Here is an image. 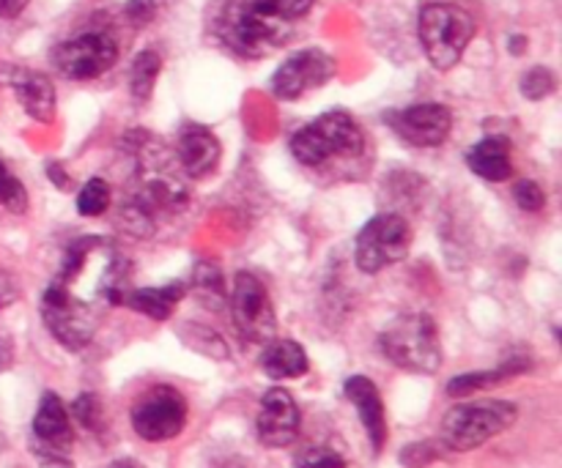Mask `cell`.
I'll list each match as a JSON object with an SVG mask.
<instances>
[{"label":"cell","mask_w":562,"mask_h":468,"mask_svg":"<svg viewBox=\"0 0 562 468\" xmlns=\"http://www.w3.org/2000/svg\"><path fill=\"white\" fill-rule=\"evenodd\" d=\"M126 258L108 239H80L69 247L58 274L44 290L42 318L64 349L80 351L93 340L99 307L124 305Z\"/></svg>","instance_id":"cell-1"},{"label":"cell","mask_w":562,"mask_h":468,"mask_svg":"<svg viewBox=\"0 0 562 468\" xmlns=\"http://www.w3.org/2000/svg\"><path fill=\"white\" fill-rule=\"evenodd\" d=\"M294 22L269 9L263 0H228L220 16V36L241 58H263L283 47Z\"/></svg>","instance_id":"cell-2"},{"label":"cell","mask_w":562,"mask_h":468,"mask_svg":"<svg viewBox=\"0 0 562 468\" xmlns=\"http://www.w3.org/2000/svg\"><path fill=\"white\" fill-rule=\"evenodd\" d=\"M379 349H382L384 359L406 373L431 376L442 367V343H439L437 323L423 312H406L387 323L384 332L379 334Z\"/></svg>","instance_id":"cell-3"},{"label":"cell","mask_w":562,"mask_h":468,"mask_svg":"<svg viewBox=\"0 0 562 468\" xmlns=\"http://www.w3.org/2000/svg\"><path fill=\"white\" fill-rule=\"evenodd\" d=\"M420 44L434 69L450 71L475 38V20L467 9L453 3H431L420 11Z\"/></svg>","instance_id":"cell-4"},{"label":"cell","mask_w":562,"mask_h":468,"mask_svg":"<svg viewBox=\"0 0 562 468\" xmlns=\"http://www.w3.org/2000/svg\"><path fill=\"white\" fill-rule=\"evenodd\" d=\"M519 416V409L508 400H472L459 403L445 414L442 444L453 453H472L508 431Z\"/></svg>","instance_id":"cell-5"},{"label":"cell","mask_w":562,"mask_h":468,"mask_svg":"<svg viewBox=\"0 0 562 468\" xmlns=\"http://www.w3.org/2000/svg\"><path fill=\"white\" fill-rule=\"evenodd\" d=\"M366 146V135L344 110H333V113L318 115L300 132L291 137V153L300 159L302 164H316L327 162L329 157H357Z\"/></svg>","instance_id":"cell-6"},{"label":"cell","mask_w":562,"mask_h":468,"mask_svg":"<svg viewBox=\"0 0 562 468\" xmlns=\"http://www.w3.org/2000/svg\"><path fill=\"white\" fill-rule=\"evenodd\" d=\"M187 400L184 395L168 384H157V387L146 389L140 398L132 406V431L143 438V442H170L179 436L187 425Z\"/></svg>","instance_id":"cell-7"},{"label":"cell","mask_w":562,"mask_h":468,"mask_svg":"<svg viewBox=\"0 0 562 468\" xmlns=\"http://www.w3.org/2000/svg\"><path fill=\"white\" fill-rule=\"evenodd\" d=\"M412 250V228L398 214H379L357 233L355 258L357 269L379 274L382 269L404 261Z\"/></svg>","instance_id":"cell-8"},{"label":"cell","mask_w":562,"mask_h":468,"mask_svg":"<svg viewBox=\"0 0 562 468\" xmlns=\"http://www.w3.org/2000/svg\"><path fill=\"white\" fill-rule=\"evenodd\" d=\"M231 321L236 332L247 343H269L278 334V316H274L272 299L261 279L250 272H239L234 279V288L228 294Z\"/></svg>","instance_id":"cell-9"},{"label":"cell","mask_w":562,"mask_h":468,"mask_svg":"<svg viewBox=\"0 0 562 468\" xmlns=\"http://www.w3.org/2000/svg\"><path fill=\"white\" fill-rule=\"evenodd\" d=\"M119 60V44L110 33L91 31L66 38L53 49V66L66 80H93L110 71Z\"/></svg>","instance_id":"cell-10"},{"label":"cell","mask_w":562,"mask_h":468,"mask_svg":"<svg viewBox=\"0 0 562 468\" xmlns=\"http://www.w3.org/2000/svg\"><path fill=\"white\" fill-rule=\"evenodd\" d=\"M71 442H75V433H71L64 403L55 392H44L36 416H33V458L42 468H75L69 458Z\"/></svg>","instance_id":"cell-11"},{"label":"cell","mask_w":562,"mask_h":468,"mask_svg":"<svg viewBox=\"0 0 562 468\" xmlns=\"http://www.w3.org/2000/svg\"><path fill=\"white\" fill-rule=\"evenodd\" d=\"M335 77V58L318 47H307L294 53L280 64V69L272 77V91L278 99H300L307 91L327 85Z\"/></svg>","instance_id":"cell-12"},{"label":"cell","mask_w":562,"mask_h":468,"mask_svg":"<svg viewBox=\"0 0 562 468\" xmlns=\"http://www.w3.org/2000/svg\"><path fill=\"white\" fill-rule=\"evenodd\" d=\"M384 121L393 126V132L401 140L417 148L442 146L448 140L450 129H453V113L445 104L437 102H423L404 110H395Z\"/></svg>","instance_id":"cell-13"},{"label":"cell","mask_w":562,"mask_h":468,"mask_svg":"<svg viewBox=\"0 0 562 468\" xmlns=\"http://www.w3.org/2000/svg\"><path fill=\"white\" fill-rule=\"evenodd\" d=\"M300 406H296L294 395L289 389H269L261 398V409H258L256 431L263 447L283 449L291 447L300 436Z\"/></svg>","instance_id":"cell-14"},{"label":"cell","mask_w":562,"mask_h":468,"mask_svg":"<svg viewBox=\"0 0 562 468\" xmlns=\"http://www.w3.org/2000/svg\"><path fill=\"white\" fill-rule=\"evenodd\" d=\"M223 157V146H220L217 135L201 124H184L179 132V146H176V159H179L181 170L190 179H203V175L214 173Z\"/></svg>","instance_id":"cell-15"},{"label":"cell","mask_w":562,"mask_h":468,"mask_svg":"<svg viewBox=\"0 0 562 468\" xmlns=\"http://www.w3.org/2000/svg\"><path fill=\"white\" fill-rule=\"evenodd\" d=\"M344 392L357 409V414H360L362 427H366L368 438L373 444V453L382 455L384 444H387V416H384V403L376 384L366 376H351L346 381Z\"/></svg>","instance_id":"cell-16"},{"label":"cell","mask_w":562,"mask_h":468,"mask_svg":"<svg viewBox=\"0 0 562 468\" xmlns=\"http://www.w3.org/2000/svg\"><path fill=\"white\" fill-rule=\"evenodd\" d=\"M3 80L14 88L22 110H25L33 121H38V124H53L55 88H53V82H49V77L38 75V71L20 69V66H14V69L5 71Z\"/></svg>","instance_id":"cell-17"},{"label":"cell","mask_w":562,"mask_h":468,"mask_svg":"<svg viewBox=\"0 0 562 468\" xmlns=\"http://www.w3.org/2000/svg\"><path fill=\"white\" fill-rule=\"evenodd\" d=\"M467 164L475 175H481L483 181H508L514 175V164H510V142L505 137L492 135L486 140L477 142L475 148H470L467 153Z\"/></svg>","instance_id":"cell-18"},{"label":"cell","mask_w":562,"mask_h":468,"mask_svg":"<svg viewBox=\"0 0 562 468\" xmlns=\"http://www.w3.org/2000/svg\"><path fill=\"white\" fill-rule=\"evenodd\" d=\"M261 370L274 381L302 378L311 370V359H307L305 349L294 340H269L261 354Z\"/></svg>","instance_id":"cell-19"},{"label":"cell","mask_w":562,"mask_h":468,"mask_svg":"<svg viewBox=\"0 0 562 468\" xmlns=\"http://www.w3.org/2000/svg\"><path fill=\"white\" fill-rule=\"evenodd\" d=\"M181 299H184V285L170 283L159 285V288L130 290V294L124 296V305L132 307L135 312L154 318V321H168Z\"/></svg>","instance_id":"cell-20"},{"label":"cell","mask_w":562,"mask_h":468,"mask_svg":"<svg viewBox=\"0 0 562 468\" xmlns=\"http://www.w3.org/2000/svg\"><path fill=\"white\" fill-rule=\"evenodd\" d=\"M525 370H530V362L527 359H508L497 370H481V373H464V376H456L453 381L448 384L450 398H470V395L486 392V389L499 387L508 378L521 376Z\"/></svg>","instance_id":"cell-21"},{"label":"cell","mask_w":562,"mask_h":468,"mask_svg":"<svg viewBox=\"0 0 562 468\" xmlns=\"http://www.w3.org/2000/svg\"><path fill=\"white\" fill-rule=\"evenodd\" d=\"M162 71V58L154 49H143L135 58L130 71V91L135 96V102H148L151 99L154 85H157V77Z\"/></svg>","instance_id":"cell-22"},{"label":"cell","mask_w":562,"mask_h":468,"mask_svg":"<svg viewBox=\"0 0 562 468\" xmlns=\"http://www.w3.org/2000/svg\"><path fill=\"white\" fill-rule=\"evenodd\" d=\"M110 186L104 179H88L86 186L80 190V195H77V212L82 214V217H99V214H104L110 208Z\"/></svg>","instance_id":"cell-23"},{"label":"cell","mask_w":562,"mask_h":468,"mask_svg":"<svg viewBox=\"0 0 562 468\" xmlns=\"http://www.w3.org/2000/svg\"><path fill=\"white\" fill-rule=\"evenodd\" d=\"M192 288H195V294L201 296L206 305L220 307L225 299H228L223 285V274H220L217 266H209V263H201V266H198L195 279H192Z\"/></svg>","instance_id":"cell-24"},{"label":"cell","mask_w":562,"mask_h":468,"mask_svg":"<svg viewBox=\"0 0 562 468\" xmlns=\"http://www.w3.org/2000/svg\"><path fill=\"white\" fill-rule=\"evenodd\" d=\"M554 88H558V77H554V71L547 69V66H536V69H530L521 77V93H525L527 99H532V102L552 96Z\"/></svg>","instance_id":"cell-25"},{"label":"cell","mask_w":562,"mask_h":468,"mask_svg":"<svg viewBox=\"0 0 562 468\" xmlns=\"http://www.w3.org/2000/svg\"><path fill=\"white\" fill-rule=\"evenodd\" d=\"M0 206H5L9 212L22 214L27 208V192L20 184V179L9 173L3 162H0Z\"/></svg>","instance_id":"cell-26"},{"label":"cell","mask_w":562,"mask_h":468,"mask_svg":"<svg viewBox=\"0 0 562 468\" xmlns=\"http://www.w3.org/2000/svg\"><path fill=\"white\" fill-rule=\"evenodd\" d=\"M514 201L519 203V208L525 212H541L543 203H547V192L541 190V184H536L532 179H521L514 186Z\"/></svg>","instance_id":"cell-27"},{"label":"cell","mask_w":562,"mask_h":468,"mask_svg":"<svg viewBox=\"0 0 562 468\" xmlns=\"http://www.w3.org/2000/svg\"><path fill=\"white\" fill-rule=\"evenodd\" d=\"M296 468H346L344 458L327 447H313L296 460Z\"/></svg>","instance_id":"cell-28"},{"label":"cell","mask_w":562,"mask_h":468,"mask_svg":"<svg viewBox=\"0 0 562 468\" xmlns=\"http://www.w3.org/2000/svg\"><path fill=\"white\" fill-rule=\"evenodd\" d=\"M263 3H267L269 9L278 11L280 16H285L289 22H296L313 9V3H316V0H263Z\"/></svg>","instance_id":"cell-29"},{"label":"cell","mask_w":562,"mask_h":468,"mask_svg":"<svg viewBox=\"0 0 562 468\" xmlns=\"http://www.w3.org/2000/svg\"><path fill=\"white\" fill-rule=\"evenodd\" d=\"M124 14L135 27L148 25V22L157 16V0H130L124 9Z\"/></svg>","instance_id":"cell-30"},{"label":"cell","mask_w":562,"mask_h":468,"mask_svg":"<svg viewBox=\"0 0 562 468\" xmlns=\"http://www.w3.org/2000/svg\"><path fill=\"white\" fill-rule=\"evenodd\" d=\"M71 411H75L77 422H80L82 427H88V431H93V427H97L99 403L93 395H80V398L75 400V406H71Z\"/></svg>","instance_id":"cell-31"},{"label":"cell","mask_w":562,"mask_h":468,"mask_svg":"<svg viewBox=\"0 0 562 468\" xmlns=\"http://www.w3.org/2000/svg\"><path fill=\"white\" fill-rule=\"evenodd\" d=\"M434 458H437V449H434L431 444H428V442L412 444L409 449H404V453H401V464H404V466H412V468H423V466H428V464H431Z\"/></svg>","instance_id":"cell-32"},{"label":"cell","mask_w":562,"mask_h":468,"mask_svg":"<svg viewBox=\"0 0 562 468\" xmlns=\"http://www.w3.org/2000/svg\"><path fill=\"white\" fill-rule=\"evenodd\" d=\"M20 283H16V277L14 274H9V272H0V310H3V307H11L14 305L16 299H20Z\"/></svg>","instance_id":"cell-33"},{"label":"cell","mask_w":562,"mask_h":468,"mask_svg":"<svg viewBox=\"0 0 562 468\" xmlns=\"http://www.w3.org/2000/svg\"><path fill=\"white\" fill-rule=\"evenodd\" d=\"M27 3L31 0H0V20H14V16L25 11Z\"/></svg>","instance_id":"cell-34"},{"label":"cell","mask_w":562,"mask_h":468,"mask_svg":"<svg viewBox=\"0 0 562 468\" xmlns=\"http://www.w3.org/2000/svg\"><path fill=\"white\" fill-rule=\"evenodd\" d=\"M47 173L53 175V184H55V186H60V190H66V175H64V170L58 168V164H49Z\"/></svg>","instance_id":"cell-35"},{"label":"cell","mask_w":562,"mask_h":468,"mask_svg":"<svg viewBox=\"0 0 562 468\" xmlns=\"http://www.w3.org/2000/svg\"><path fill=\"white\" fill-rule=\"evenodd\" d=\"M525 47H527V38L525 36H510V53L521 55V53H525Z\"/></svg>","instance_id":"cell-36"},{"label":"cell","mask_w":562,"mask_h":468,"mask_svg":"<svg viewBox=\"0 0 562 468\" xmlns=\"http://www.w3.org/2000/svg\"><path fill=\"white\" fill-rule=\"evenodd\" d=\"M115 468H140V466H135V464H130V460H124V464H119Z\"/></svg>","instance_id":"cell-37"}]
</instances>
